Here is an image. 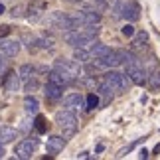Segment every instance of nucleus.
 Segmentation results:
<instances>
[{"label":"nucleus","mask_w":160,"mask_h":160,"mask_svg":"<svg viewBox=\"0 0 160 160\" xmlns=\"http://www.w3.org/2000/svg\"><path fill=\"white\" fill-rule=\"evenodd\" d=\"M101 28L97 24H89V26H81L77 30H69V32L63 34V40L65 44H69L71 48H81V46H87L91 44L97 36H99Z\"/></svg>","instance_id":"1"},{"label":"nucleus","mask_w":160,"mask_h":160,"mask_svg":"<svg viewBox=\"0 0 160 160\" xmlns=\"http://www.w3.org/2000/svg\"><path fill=\"white\" fill-rule=\"evenodd\" d=\"M125 73L128 75L132 83L137 85H144L146 79H148V73H146V67L142 65V61H140L137 55H132L131 52H127V58H125Z\"/></svg>","instance_id":"2"},{"label":"nucleus","mask_w":160,"mask_h":160,"mask_svg":"<svg viewBox=\"0 0 160 160\" xmlns=\"http://www.w3.org/2000/svg\"><path fill=\"white\" fill-rule=\"evenodd\" d=\"M55 125L61 128V137L67 140L77 132V117H75L73 111L61 109V111L55 113Z\"/></svg>","instance_id":"3"},{"label":"nucleus","mask_w":160,"mask_h":160,"mask_svg":"<svg viewBox=\"0 0 160 160\" xmlns=\"http://www.w3.org/2000/svg\"><path fill=\"white\" fill-rule=\"evenodd\" d=\"M125 58H127L125 50H109L105 55L95 58L91 61H93L95 69H115V67H119V65L125 63Z\"/></svg>","instance_id":"4"},{"label":"nucleus","mask_w":160,"mask_h":160,"mask_svg":"<svg viewBox=\"0 0 160 160\" xmlns=\"http://www.w3.org/2000/svg\"><path fill=\"white\" fill-rule=\"evenodd\" d=\"M105 81L113 87L117 93H125L131 85V79H128L127 73H121V71H115V69H109L105 73Z\"/></svg>","instance_id":"5"},{"label":"nucleus","mask_w":160,"mask_h":160,"mask_svg":"<svg viewBox=\"0 0 160 160\" xmlns=\"http://www.w3.org/2000/svg\"><path fill=\"white\" fill-rule=\"evenodd\" d=\"M53 69H61L65 73H69L73 75L75 79H81L83 77V69H81V63H79L77 59H55L53 61Z\"/></svg>","instance_id":"6"},{"label":"nucleus","mask_w":160,"mask_h":160,"mask_svg":"<svg viewBox=\"0 0 160 160\" xmlns=\"http://www.w3.org/2000/svg\"><path fill=\"white\" fill-rule=\"evenodd\" d=\"M36 148H38V138H36V137H32V138H24L22 142L16 144L14 154H16V158L26 160V158H32V156H34Z\"/></svg>","instance_id":"7"},{"label":"nucleus","mask_w":160,"mask_h":160,"mask_svg":"<svg viewBox=\"0 0 160 160\" xmlns=\"http://www.w3.org/2000/svg\"><path fill=\"white\" fill-rule=\"evenodd\" d=\"M0 53L4 58H16L20 53V42L12 38H0Z\"/></svg>","instance_id":"8"},{"label":"nucleus","mask_w":160,"mask_h":160,"mask_svg":"<svg viewBox=\"0 0 160 160\" xmlns=\"http://www.w3.org/2000/svg\"><path fill=\"white\" fill-rule=\"evenodd\" d=\"M63 109L73 111V113L83 111V109H85V97H83L81 93H69V95H65V99H63Z\"/></svg>","instance_id":"9"},{"label":"nucleus","mask_w":160,"mask_h":160,"mask_svg":"<svg viewBox=\"0 0 160 160\" xmlns=\"http://www.w3.org/2000/svg\"><path fill=\"white\" fill-rule=\"evenodd\" d=\"M48 81L58 83V85H61V87H69V85H73L77 79L73 77V75H69V73L61 71V69H52V71H50V77H48Z\"/></svg>","instance_id":"10"},{"label":"nucleus","mask_w":160,"mask_h":160,"mask_svg":"<svg viewBox=\"0 0 160 160\" xmlns=\"http://www.w3.org/2000/svg\"><path fill=\"white\" fill-rule=\"evenodd\" d=\"M121 18H125L127 22H137L138 18H140V8H138V4L132 2V0H127L125 6H122Z\"/></svg>","instance_id":"11"},{"label":"nucleus","mask_w":160,"mask_h":160,"mask_svg":"<svg viewBox=\"0 0 160 160\" xmlns=\"http://www.w3.org/2000/svg\"><path fill=\"white\" fill-rule=\"evenodd\" d=\"M44 93H46V97H48L50 101H58V99H61V97H63V87H61V85H58V83L48 81L46 87H44Z\"/></svg>","instance_id":"12"},{"label":"nucleus","mask_w":160,"mask_h":160,"mask_svg":"<svg viewBox=\"0 0 160 160\" xmlns=\"http://www.w3.org/2000/svg\"><path fill=\"white\" fill-rule=\"evenodd\" d=\"M63 146H65V138L63 137H58V134H53V137L48 138V142H46V148L50 154H58L59 150H63Z\"/></svg>","instance_id":"13"},{"label":"nucleus","mask_w":160,"mask_h":160,"mask_svg":"<svg viewBox=\"0 0 160 160\" xmlns=\"http://www.w3.org/2000/svg\"><path fill=\"white\" fill-rule=\"evenodd\" d=\"M18 89H20V75H18L16 71H10L8 77H6V81H4V91H8V93H16Z\"/></svg>","instance_id":"14"},{"label":"nucleus","mask_w":160,"mask_h":160,"mask_svg":"<svg viewBox=\"0 0 160 160\" xmlns=\"http://www.w3.org/2000/svg\"><path fill=\"white\" fill-rule=\"evenodd\" d=\"M87 50H89V53H91V59H95V58H101V55H105L111 48L109 46H105V44H101V42H91V44H87Z\"/></svg>","instance_id":"15"},{"label":"nucleus","mask_w":160,"mask_h":160,"mask_svg":"<svg viewBox=\"0 0 160 160\" xmlns=\"http://www.w3.org/2000/svg\"><path fill=\"white\" fill-rule=\"evenodd\" d=\"M16 137H18V131H16V128H12L8 125H2V127H0V142H2V144L14 142Z\"/></svg>","instance_id":"16"},{"label":"nucleus","mask_w":160,"mask_h":160,"mask_svg":"<svg viewBox=\"0 0 160 160\" xmlns=\"http://www.w3.org/2000/svg\"><path fill=\"white\" fill-rule=\"evenodd\" d=\"M24 111H26L28 115H38V111H40V101L36 99L34 95H26V97H24Z\"/></svg>","instance_id":"17"},{"label":"nucleus","mask_w":160,"mask_h":160,"mask_svg":"<svg viewBox=\"0 0 160 160\" xmlns=\"http://www.w3.org/2000/svg\"><path fill=\"white\" fill-rule=\"evenodd\" d=\"M115 93H117V91H115L113 87H111V85L105 81V79H103V81H101L99 85H97V95H101L105 101H111V99L115 97Z\"/></svg>","instance_id":"18"},{"label":"nucleus","mask_w":160,"mask_h":160,"mask_svg":"<svg viewBox=\"0 0 160 160\" xmlns=\"http://www.w3.org/2000/svg\"><path fill=\"white\" fill-rule=\"evenodd\" d=\"M52 48H53V38H50V36H36L34 50H52Z\"/></svg>","instance_id":"19"},{"label":"nucleus","mask_w":160,"mask_h":160,"mask_svg":"<svg viewBox=\"0 0 160 160\" xmlns=\"http://www.w3.org/2000/svg\"><path fill=\"white\" fill-rule=\"evenodd\" d=\"M73 59H77L79 63H89V61H91V53L87 50V46L75 48V52H73Z\"/></svg>","instance_id":"20"},{"label":"nucleus","mask_w":160,"mask_h":160,"mask_svg":"<svg viewBox=\"0 0 160 160\" xmlns=\"http://www.w3.org/2000/svg\"><path fill=\"white\" fill-rule=\"evenodd\" d=\"M18 75H20V79L28 81V79L36 77V67L32 63H24V65H20V69H18Z\"/></svg>","instance_id":"21"},{"label":"nucleus","mask_w":160,"mask_h":160,"mask_svg":"<svg viewBox=\"0 0 160 160\" xmlns=\"http://www.w3.org/2000/svg\"><path fill=\"white\" fill-rule=\"evenodd\" d=\"M61 16H63V12H50L48 16H44V22L48 24L50 28H58L59 26V22H61Z\"/></svg>","instance_id":"22"},{"label":"nucleus","mask_w":160,"mask_h":160,"mask_svg":"<svg viewBox=\"0 0 160 160\" xmlns=\"http://www.w3.org/2000/svg\"><path fill=\"white\" fill-rule=\"evenodd\" d=\"M148 46V34L146 32H138L137 36H134V40H132V48H137V50H140V48H144Z\"/></svg>","instance_id":"23"},{"label":"nucleus","mask_w":160,"mask_h":160,"mask_svg":"<svg viewBox=\"0 0 160 160\" xmlns=\"http://www.w3.org/2000/svg\"><path fill=\"white\" fill-rule=\"evenodd\" d=\"M28 20L30 22H38V20H42L44 18V6H32V8L28 10Z\"/></svg>","instance_id":"24"},{"label":"nucleus","mask_w":160,"mask_h":160,"mask_svg":"<svg viewBox=\"0 0 160 160\" xmlns=\"http://www.w3.org/2000/svg\"><path fill=\"white\" fill-rule=\"evenodd\" d=\"M99 107V95L97 93H89L85 97V111H93Z\"/></svg>","instance_id":"25"},{"label":"nucleus","mask_w":160,"mask_h":160,"mask_svg":"<svg viewBox=\"0 0 160 160\" xmlns=\"http://www.w3.org/2000/svg\"><path fill=\"white\" fill-rule=\"evenodd\" d=\"M148 85H150L152 89H158V87H160V71H158V69H154V71L148 75Z\"/></svg>","instance_id":"26"},{"label":"nucleus","mask_w":160,"mask_h":160,"mask_svg":"<svg viewBox=\"0 0 160 160\" xmlns=\"http://www.w3.org/2000/svg\"><path fill=\"white\" fill-rule=\"evenodd\" d=\"M34 127H36V131H38V132H46L48 131V125H46V119H44V117H36V122H34Z\"/></svg>","instance_id":"27"},{"label":"nucleus","mask_w":160,"mask_h":160,"mask_svg":"<svg viewBox=\"0 0 160 160\" xmlns=\"http://www.w3.org/2000/svg\"><path fill=\"white\" fill-rule=\"evenodd\" d=\"M24 10H26V6H24V4H16L14 8L10 10V16L12 18H22L24 16Z\"/></svg>","instance_id":"28"},{"label":"nucleus","mask_w":160,"mask_h":160,"mask_svg":"<svg viewBox=\"0 0 160 160\" xmlns=\"http://www.w3.org/2000/svg\"><path fill=\"white\" fill-rule=\"evenodd\" d=\"M36 89H38V81H36V77L28 79V81H26V91H28V93H34Z\"/></svg>","instance_id":"29"},{"label":"nucleus","mask_w":160,"mask_h":160,"mask_svg":"<svg viewBox=\"0 0 160 160\" xmlns=\"http://www.w3.org/2000/svg\"><path fill=\"white\" fill-rule=\"evenodd\" d=\"M122 34H125L127 38H132V36H134V26H132V24H127V26L122 28Z\"/></svg>","instance_id":"30"},{"label":"nucleus","mask_w":160,"mask_h":160,"mask_svg":"<svg viewBox=\"0 0 160 160\" xmlns=\"http://www.w3.org/2000/svg\"><path fill=\"white\" fill-rule=\"evenodd\" d=\"M63 2H67V4H81L83 0H63Z\"/></svg>","instance_id":"31"},{"label":"nucleus","mask_w":160,"mask_h":160,"mask_svg":"<svg viewBox=\"0 0 160 160\" xmlns=\"http://www.w3.org/2000/svg\"><path fill=\"white\" fill-rule=\"evenodd\" d=\"M138 156H140V158H148V152H146V150H140Z\"/></svg>","instance_id":"32"},{"label":"nucleus","mask_w":160,"mask_h":160,"mask_svg":"<svg viewBox=\"0 0 160 160\" xmlns=\"http://www.w3.org/2000/svg\"><path fill=\"white\" fill-rule=\"evenodd\" d=\"M77 158H89V152H81V154H77Z\"/></svg>","instance_id":"33"},{"label":"nucleus","mask_w":160,"mask_h":160,"mask_svg":"<svg viewBox=\"0 0 160 160\" xmlns=\"http://www.w3.org/2000/svg\"><path fill=\"white\" fill-rule=\"evenodd\" d=\"M2 156H4V144L0 142V158H2Z\"/></svg>","instance_id":"34"},{"label":"nucleus","mask_w":160,"mask_h":160,"mask_svg":"<svg viewBox=\"0 0 160 160\" xmlns=\"http://www.w3.org/2000/svg\"><path fill=\"white\" fill-rule=\"evenodd\" d=\"M0 69H4V59H2V53H0Z\"/></svg>","instance_id":"35"},{"label":"nucleus","mask_w":160,"mask_h":160,"mask_svg":"<svg viewBox=\"0 0 160 160\" xmlns=\"http://www.w3.org/2000/svg\"><path fill=\"white\" fill-rule=\"evenodd\" d=\"M0 14H4V4H0Z\"/></svg>","instance_id":"36"}]
</instances>
